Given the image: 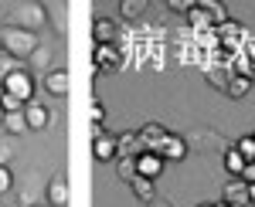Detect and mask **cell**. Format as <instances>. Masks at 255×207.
<instances>
[{
  "mask_svg": "<svg viewBox=\"0 0 255 207\" xmlns=\"http://www.w3.org/2000/svg\"><path fill=\"white\" fill-rule=\"evenodd\" d=\"M92 65H96V75H113L123 65V55H119L116 44H96L92 48Z\"/></svg>",
  "mask_w": 255,
  "mask_h": 207,
  "instance_id": "cell-4",
  "label": "cell"
},
{
  "mask_svg": "<svg viewBox=\"0 0 255 207\" xmlns=\"http://www.w3.org/2000/svg\"><path fill=\"white\" fill-rule=\"evenodd\" d=\"M44 194H48V204L51 207H68V180H65V173H51V180H48V187H44Z\"/></svg>",
  "mask_w": 255,
  "mask_h": 207,
  "instance_id": "cell-6",
  "label": "cell"
},
{
  "mask_svg": "<svg viewBox=\"0 0 255 207\" xmlns=\"http://www.w3.org/2000/svg\"><path fill=\"white\" fill-rule=\"evenodd\" d=\"M225 204H232V207H252V201H249V184H245L242 177H232V180L225 184Z\"/></svg>",
  "mask_w": 255,
  "mask_h": 207,
  "instance_id": "cell-8",
  "label": "cell"
},
{
  "mask_svg": "<svg viewBox=\"0 0 255 207\" xmlns=\"http://www.w3.org/2000/svg\"><path fill=\"white\" fill-rule=\"evenodd\" d=\"M160 156H163V160H184V156H187V139H180V136H174V132H170V136H167V143H163V146H160Z\"/></svg>",
  "mask_w": 255,
  "mask_h": 207,
  "instance_id": "cell-13",
  "label": "cell"
},
{
  "mask_svg": "<svg viewBox=\"0 0 255 207\" xmlns=\"http://www.w3.org/2000/svg\"><path fill=\"white\" fill-rule=\"evenodd\" d=\"M252 82H255V78H252Z\"/></svg>",
  "mask_w": 255,
  "mask_h": 207,
  "instance_id": "cell-40",
  "label": "cell"
},
{
  "mask_svg": "<svg viewBox=\"0 0 255 207\" xmlns=\"http://www.w3.org/2000/svg\"><path fill=\"white\" fill-rule=\"evenodd\" d=\"M31 207H48V204H31Z\"/></svg>",
  "mask_w": 255,
  "mask_h": 207,
  "instance_id": "cell-39",
  "label": "cell"
},
{
  "mask_svg": "<svg viewBox=\"0 0 255 207\" xmlns=\"http://www.w3.org/2000/svg\"><path fill=\"white\" fill-rule=\"evenodd\" d=\"M10 160H14V146L10 143H0V167H7Z\"/></svg>",
  "mask_w": 255,
  "mask_h": 207,
  "instance_id": "cell-33",
  "label": "cell"
},
{
  "mask_svg": "<svg viewBox=\"0 0 255 207\" xmlns=\"http://www.w3.org/2000/svg\"><path fill=\"white\" fill-rule=\"evenodd\" d=\"M197 207H215V204H197Z\"/></svg>",
  "mask_w": 255,
  "mask_h": 207,
  "instance_id": "cell-38",
  "label": "cell"
},
{
  "mask_svg": "<svg viewBox=\"0 0 255 207\" xmlns=\"http://www.w3.org/2000/svg\"><path fill=\"white\" fill-rule=\"evenodd\" d=\"M48 7V14L55 17V27H58V34L68 31V20H65V3H44Z\"/></svg>",
  "mask_w": 255,
  "mask_h": 207,
  "instance_id": "cell-25",
  "label": "cell"
},
{
  "mask_svg": "<svg viewBox=\"0 0 255 207\" xmlns=\"http://www.w3.org/2000/svg\"><path fill=\"white\" fill-rule=\"evenodd\" d=\"M187 20H191V24H194L197 31H204V27H211V31H215V20L208 17V10H204V7H201V3H197L194 10H191V14H187Z\"/></svg>",
  "mask_w": 255,
  "mask_h": 207,
  "instance_id": "cell-24",
  "label": "cell"
},
{
  "mask_svg": "<svg viewBox=\"0 0 255 207\" xmlns=\"http://www.w3.org/2000/svg\"><path fill=\"white\" fill-rule=\"evenodd\" d=\"M201 7L208 10V17L215 20V27L228 20V10H225V3H221V0H201Z\"/></svg>",
  "mask_w": 255,
  "mask_h": 207,
  "instance_id": "cell-22",
  "label": "cell"
},
{
  "mask_svg": "<svg viewBox=\"0 0 255 207\" xmlns=\"http://www.w3.org/2000/svg\"><path fill=\"white\" fill-rule=\"evenodd\" d=\"M3 115H7V112H3V105H0V129H3Z\"/></svg>",
  "mask_w": 255,
  "mask_h": 207,
  "instance_id": "cell-36",
  "label": "cell"
},
{
  "mask_svg": "<svg viewBox=\"0 0 255 207\" xmlns=\"http://www.w3.org/2000/svg\"><path fill=\"white\" fill-rule=\"evenodd\" d=\"M10 187H14V173H10V167H0V197L10 194Z\"/></svg>",
  "mask_w": 255,
  "mask_h": 207,
  "instance_id": "cell-30",
  "label": "cell"
},
{
  "mask_svg": "<svg viewBox=\"0 0 255 207\" xmlns=\"http://www.w3.org/2000/svg\"><path fill=\"white\" fill-rule=\"evenodd\" d=\"M44 24H48V7L38 3V0L14 3L10 14H7V27H17V31H31V34H38Z\"/></svg>",
  "mask_w": 255,
  "mask_h": 207,
  "instance_id": "cell-2",
  "label": "cell"
},
{
  "mask_svg": "<svg viewBox=\"0 0 255 207\" xmlns=\"http://www.w3.org/2000/svg\"><path fill=\"white\" fill-rule=\"evenodd\" d=\"M92 38H96V44H113V38H116V20L96 17L92 20Z\"/></svg>",
  "mask_w": 255,
  "mask_h": 207,
  "instance_id": "cell-14",
  "label": "cell"
},
{
  "mask_svg": "<svg viewBox=\"0 0 255 207\" xmlns=\"http://www.w3.org/2000/svg\"><path fill=\"white\" fill-rule=\"evenodd\" d=\"M41 48V41H38V34H31V31H17V27H0V51L3 55H10L14 61H27V58L34 55Z\"/></svg>",
  "mask_w": 255,
  "mask_h": 207,
  "instance_id": "cell-1",
  "label": "cell"
},
{
  "mask_svg": "<svg viewBox=\"0 0 255 207\" xmlns=\"http://www.w3.org/2000/svg\"><path fill=\"white\" fill-rule=\"evenodd\" d=\"M167 7H170V10H177V14H191L197 3H194V0H170Z\"/></svg>",
  "mask_w": 255,
  "mask_h": 207,
  "instance_id": "cell-31",
  "label": "cell"
},
{
  "mask_svg": "<svg viewBox=\"0 0 255 207\" xmlns=\"http://www.w3.org/2000/svg\"><path fill=\"white\" fill-rule=\"evenodd\" d=\"M252 85H255V82H252L249 75H232V82H228V92H225V95H228V99H245V95L252 92Z\"/></svg>",
  "mask_w": 255,
  "mask_h": 207,
  "instance_id": "cell-19",
  "label": "cell"
},
{
  "mask_svg": "<svg viewBox=\"0 0 255 207\" xmlns=\"http://www.w3.org/2000/svg\"><path fill=\"white\" fill-rule=\"evenodd\" d=\"M249 201H252V207H255V184H249Z\"/></svg>",
  "mask_w": 255,
  "mask_h": 207,
  "instance_id": "cell-35",
  "label": "cell"
},
{
  "mask_svg": "<svg viewBox=\"0 0 255 207\" xmlns=\"http://www.w3.org/2000/svg\"><path fill=\"white\" fill-rule=\"evenodd\" d=\"M163 167H167V160H163L160 153H143L136 160L139 177H146V180H153V184H157V177H163Z\"/></svg>",
  "mask_w": 255,
  "mask_h": 207,
  "instance_id": "cell-9",
  "label": "cell"
},
{
  "mask_svg": "<svg viewBox=\"0 0 255 207\" xmlns=\"http://www.w3.org/2000/svg\"><path fill=\"white\" fill-rule=\"evenodd\" d=\"M17 65H20V61H14L10 55H3V51H0V85H3V78L10 75V72H14Z\"/></svg>",
  "mask_w": 255,
  "mask_h": 207,
  "instance_id": "cell-29",
  "label": "cell"
},
{
  "mask_svg": "<svg viewBox=\"0 0 255 207\" xmlns=\"http://www.w3.org/2000/svg\"><path fill=\"white\" fill-rule=\"evenodd\" d=\"M0 105H3V112H24V102L14 99L10 92H0Z\"/></svg>",
  "mask_w": 255,
  "mask_h": 207,
  "instance_id": "cell-27",
  "label": "cell"
},
{
  "mask_svg": "<svg viewBox=\"0 0 255 207\" xmlns=\"http://www.w3.org/2000/svg\"><path fill=\"white\" fill-rule=\"evenodd\" d=\"M242 34H245V27H242L238 20H232V17L215 27V38H218V41H228V44H232V41H238Z\"/></svg>",
  "mask_w": 255,
  "mask_h": 207,
  "instance_id": "cell-18",
  "label": "cell"
},
{
  "mask_svg": "<svg viewBox=\"0 0 255 207\" xmlns=\"http://www.w3.org/2000/svg\"><path fill=\"white\" fill-rule=\"evenodd\" d=\"M133 194H136L139 204H153V201H157V184L146 180V177H136V180H133Z\"/></svg>",
  "mask_w": 255,
  "mask_h": 207,
  "instance_id": "cell-16",
  "label": "cell"
},
{
  "mask_svg": "<svg viewBox=\"0 0 255 207\" xmlns=\"http://www.w3.org/2000/svg\"><path fill=\"white\" fill-rule=\"evenodd\" d=\"M167 136H170V129H167L163 122H146V126L139 129V139H143L146 153H160V146L167 143Z\"/></svg>",
  "mask_w": 255,
  "mask_h": 207,
  "instance_id": "cell-5",
  "label": "cell"
},
{
  "mask_svg": "<svg viewBox=\"0 0 255 207\" xmlns=\"http://www.w3.org/2000/svg\"><path fill=\"white\" fill-rule=\"evenodd\" d=\"M146 7H150L146 0H119V14H123V17H126V20L139 17V14H143Z\"/></svg>",
  "mask_w": 255,
  "mask_h": 207,
  "instance_id": "cell-23",
  "label": "cell"
},
{
  "mask_svg": "<svg viewBox=\"0 0 255 207\" xmlns=\"http://www.w3.org/2000/svg\"><path fill=\"white\" fill-rule=\"evenodd\" d=\"M235 150L245 156V163H255V136H242L235 143Z\"/></svg>",
  "mask_w": 255,
  "mask_h": 207,
  "instance_id": "cell-26",
  "label": "cell"
},
{
  "mask_svg": "<svg viewBox=\"0 0 255 207\" xmlns=\"http://www.w3.org/2000/svg\"><path fill=\"white\" fill-rule=\"evenodd\" d=\"M242 180H245V184H255V163H249V167H245V173H242Z\"/></svg>",
  "mask_w": 255,
  "mask_h": 207,
  "instance_id": "cell-34",
  "label": "cell"
},
{
  "mask_svg": "<svg viewBox=\"0 0 255 207\" xmlns=\"http://www.w3.org/2000/svg\"><path fill=\"white\" fill-rule=\"evenodd\" d=\"M215 207H232V204H225V201H221V204H215Z\"/></svg>",
  "mask_w": 255,
  "mask_h": 207,
  "instance_id": "cell-37",
  "label": "cell"
},
{
  "mask_svg": "<svg viewBox=\"0 0 255 207\" xmlns=\"http://www.w3.org/2000/svg\"><path fill=\"white\" fill-rule=\"evenodd\" d=\"M252 136H255V132H252Z\"/></svg>",
  "mask_w": 255,
  "mask_h": 207,
  "instance_id": "cell-41",
  "label": "cell"
},
{
  "mask_svg": "<svg viewBox=\"0 0 255 207\" xmlns=\"http://www.w3.org/2000/svg\"><path fill=\"white\" fill-rule=\"evenodd\" d=\"M24 119H27V129H48L51 126V112L41 105V102H31V105H24Z\"/></svg>",
  "mask_w": 255,
  "mask_h": 207,
  "instance_id": "cell-12",
  "label": "cell"
},
{
  "mask_svg": "<svg viewBox=\"0 0 255 207\" xmlns=\"http://www.w3.org/2000/svg\"><path fill=\"white\" fill-rule=\"evenodd\" d=\"M3 132H7V136H24V132H27L24 112H7L3 115Z\"/></svg>",
  "mask_w": 255,
  "mask_h": 207,
  "instance_id": "cell-20",
  "label": "cell"
},
{
  "mask_svg": "<svg viewBox=\"0 0 255 207\" xmlns=\"http://www.w3.org/2000/svg\"><path fill=\"white\" fill-rule=\"evenodd\" d=\"M68 89H72V78H68V72H65V68H51V72L44 75V92H48V95L65 99V95H68Z\"/></svg>",
  "mask_w": 255,
  "mask_h": 207,
  "instance_id": "cell-7",
  "label": "cell"
},
{
  "mask_svg": "<svg viewBox=\"0 0 255 207\" xmlns=\"http://www.w3.org/2000/svg\"><path fill=\"white\" fill-rule=\"evenodd\" d=\"M228 82H232V75H225V72H208V85H215V89H225L228 92Z\"/></svg>",
  "mask_w": 255,
  "mask_h": 207,
  "instance_id": "cell-28",
  "label": "cell"
},
{
  "mask_svg": "<svg viewBox=\"0 0 255 207\" xmlns=\"http://www.w3.org/2000/svg\"><path fill=\"white\" fill-rule=\"evenodd\" d=\"M0 92H10L14 99H20L24 105H31V102H34V75L27 72V65H17L10 75L3 78Z\"/></svg>",
  "mask_w": 255,
  "mask_h": 207,
  "instance_id": "cell-3",
  "label": "cell"
},
{
  "mask_svg": "<svg viewBox=\"0 0 255 207\" xmlns=\"http://www.w3.org/2000/svg\"><path fill=\"white\" fill-rule=\"evenodd\" d=\"M245 167H249V163H245V156H242L235 146H232V150H225V170H228L232 177H242Z\"/></svg>",
  "mask_w": 255,
  "mask_h": 207,
  "instance_id": "cell-21",
  "label": "cell"
},
{
  "mask_svg": "<svg viewBox=\"0 0 255 207\" xmlns=\"http://www.w3.org/2000/svg\"><path fill=\"white\" fill-rule=\"evenodd\" d=\"M116 146H119V156H133V160H139V156L146 153L143 139H139V132H119Z\"/></svg>",
  "mask_w": 255,
  "mask_h": 207,
  "instance_id": "cell-11",
  "label": "cell"
},
{
  "mask_svg": "<svg viewBox=\"0 0 255 207\" xmlns=\"http://www.w3.org/2000/svg\"><path fill=\"white\" fill-rule=\"evenodd\" d=\"M24 65H27V72H31V75H34V72H44V75H48V72H51V51L41 44V48H38L31 58H27Z\"/></svg>",
  "mask_w": 255,
  "mask_h": 207,
  "instance_id": "cell-15",
  "label": "cell"
},
{
  "mask_svg": "<svg viewBox=\"0 0 255 207\" xmlns=\"http://www.w3.org/2000/svg\"><path fill=\"white\" fill-rule=\"evenodd\" d=\"M116 177L123 180V184H129V187H133V180L139 177L136 160H133V156H119V160H116Z\"/></svg>",
  "mask_w": 255,
  "mask_h": 207,
  "instance_id": "cell-17",
  "label": "cell"
},
{
  "mask_svg": "<svg viewBox=\"0 0 255 207\" xmlns=\"http://www.w3.org/2000/svg\"><path fill=\"white\" fill-rule=\"evenodd\" d=\"M102 119H106V105H102V102H92V126H102Z\"/></svg>",
  "mask_w": 255,
  "mask_h": 207,
  "instance_id": "cell-32",
  "label": "cell"
},
{
  "mask_svg": "<svg viewBox=\"0 0 255 207\" xmlns=\"http://www.w3.org/2000/svg\"><path fill=\"white\" fill-rule=\"evenodd\" d=\"M92 156H96L99 163H109V160H119V146H116V136H99L92 139Z\"/></svg>",
  "mask_w": 255,
  "mask_h": 207,
  "instance_id": "cell-10",
  "label": "cell"
}]
</instances>
